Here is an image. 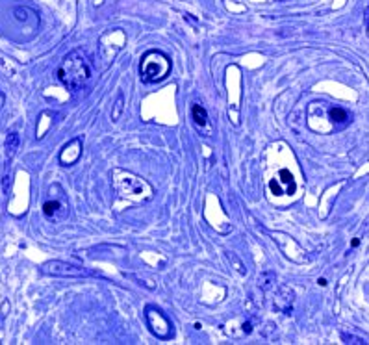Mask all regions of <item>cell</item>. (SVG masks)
I'll use <instances>...</instances> for the list:
<instances>
[{
    "label": "cell",
    "instance_id": "9",
    "mask_svg": "<svg viewBox=\"0 0 369 345\" xmlns=\"http://www.w3.org/2000/svg\"><path fill=\"white\" fill-rule=\"evenodd\" d=\"M191 115H193V121H195L197 126H206L208 114H206V110L200 106V104H195V106L191 108Z\"/></svg>",
    "mask_w": 369,
    "mask_h": 345
},
{
    "label": "cell",
    "instance_id": "3",
    "mask_svg": "<svg viewBox=\"0 0 369 345\" xmlns=\"http://www.w3.org/2000/svg\"><path fill=\"white\" fill-rule=\"evenodd\" d=\"M145 321L148 325V329L156 338L160 340H169L173 336V325L165 315L154 307L145 308Z\"/></svg>",
    "mask_w": 369,
    "mask_h": 345
},
{
    "label": "cell",
    "instance_id": "5",
    "mask_svg": "<svg viewBox=\"0 0 369 345\" xmlns=\"http://www.w3.org/2000/svg\"><path fill=\"white\" fill-rule=\"evenodd\" d=\"M41 271L46 273V275H54V276H82V275H85V269L76 268V266H71V264L62 262V260L46 262V264H43Z\"/></svg>",
    "mask_w": 369,
    "mask_h": 345
},
{
    "label": "cell",
    "instance_id": "7",
    "mask_svg": "<svg viewBox=\"0 0 369 345\" xmlns=\"http://www.w3.org/2000/svg\"><path fill=\"white\" fill-rule=\"evenodd\" d=\"M43 212H45V215L56 219V217H65L67 215V208L60 200H48V202L43 204Z\"/></svg>",
    "mask_w": 369,
    "mask_h": 345
},
{
    "label": "cell",
    "instance_id": "10",
    "mask_svg": "<svg viewBox=\"0 0 369 345\" xmlns=\"http://www.w3.org/2000/svg\"><path fill=\"white\" fill-rule=\"evenodd\" d=\"M123 110H124V99H123V95H119L113 108H111V121H119L121 115H123Z\"/></svg>",
    "mask_w": 369,
    "mask_h": 345
},
{
    "label": "cell",
    "instance_id": "4",
    "mask_svg": "<svg viewBox=\"0 0 369 345\" xmlns=\"http://www.w3.org/2000/svg\"><path fill=\"white\" fill-rule=\"evenodd\" d=\"M269 190L273 195H293L297 190V184L288 169H280L278 178H273L269 182Z\"/></svg>",
    "mask_w": 369,
    "mask_h": 345
},
{
    "label": "cell",
    "instance_id": "6",
    "mask_svg": "<svg viewBox=\"0 0 369 345\" xmlns=\"http://www.w3.org/2000/svg\"><path fill=\"white\" fill-rule=\"evenodd\" d=\"M80 154H82V139L74 138L71 143H67L65 149L62 151V154H60V161H62L63 165H73V163L80 158Z\"/></svg>",
    "mask_w": 369,
    "mask_h": 345
},
{
    "label": "cell",
    "instance_id": "2",
    "mask_svg": "<svg viewBox=\"0 0 369 345\" xmlns=\"http://www.w3.org/2000/svg\"><path fill=\"white\" fill-rule=\"evenodd\" d=\"M171 71V60L167 54L160 52V50H150L141 58V65H139V75L143 78V82L152 84V82H160L169 75Z\"/></svg>",
    "mask_w": 369,
    "mask_h": 345
},
{
    "label": "cell",
    "instance_id": "11",
    "mask_svg": "<svg viewBox=\"0 0 369 345\" xmlns=\"http://www.w3.org/2000/svg\"><path fill=\"white\" fill-rule=\"evenodd\" d=\"M331 119H332V123H343V121H347L345 110H341V108H332Z\"/></svg>",
    "mask_w": 369,
    "mask_h": 345
},
{
    "label": "cell",
    "instance_id": "1",
    "mask_svg": "<svg viewBox=\"0 0 369 345\" xmlns=\"http://www.w3.org/2000/svg\"><path fill=\"white\" fill-rule=\"evenodd\" d=\"M91 62L84 50H73L71 54H67L58 69V78L69 91H80L91 80Z\"/></svg>",
    "mask_w": 369,
    "mask_h": 345
},
{
    "label": "cell",
    "instance_id": "8",
    "mask_svg": "<svg viewBox=\"0 0 369 345\" xmlns=\"http://www.w3.org/2000/svg\"><path fill=\"white\" fill-rule=\"evenodd\" d=\"M19 134L17 132H9L8 138H6V156L8 158H13L17 153V149H19Z\"/></svg>",
    "mask_w": 369,
    "mask_h": 345
},
{
    "label": "cell",
    "instance_id": "12",
    "mask_svg": "<svg viewBox=\"0 0 369 345\" xmlns=\"http://www.w3.org/2000/svg\"><path fill=\"white\" fill-rule=\"evenodd\" d=\"M4 102H6V97H4V93H0V110L4 106Z\"/></svg>",
    "mask_w": 369,
    "mask_h": 345
}]
</instances>
